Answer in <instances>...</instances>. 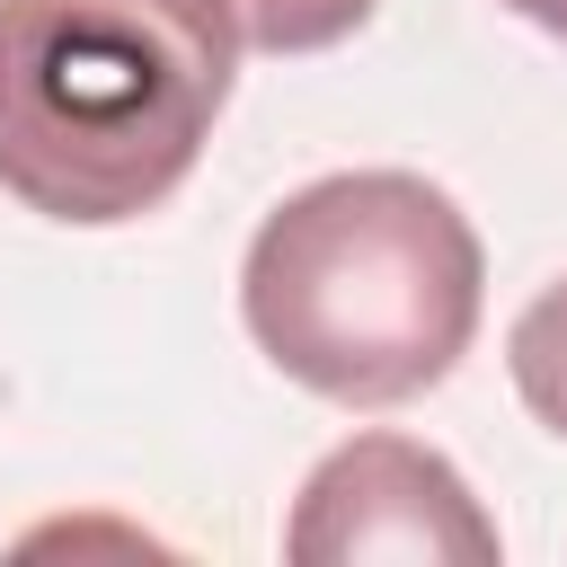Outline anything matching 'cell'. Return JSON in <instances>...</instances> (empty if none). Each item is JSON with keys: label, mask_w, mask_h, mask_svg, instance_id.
I'll return each mask as SVG.
<instances>
[{"label": "cell", "mask_w": 567, "mask_h": 567, "mask_svg": "<svg viewBox=\"0 0 567 567\" xmlns=\"http://www.w3.org/2000/svg\"><path fill=\"white\" fill-rule=\"evenodd\" d=\"M230 80L221 0H0V195L124 230L195 177Z\"/></svg>", "instance_id": "obj_1"}, {"label": "cell", "mask_w": 567, "mask_h": 567, "mask_svg": "<svg viewBox=\"0 0 567 567\" xmlns=\"http://www.w3.org/2000/svg\"><path fill=\"white\" fill-rule=\"evenodd\" d=\"M478 301L487 248L416 168L310 177L239 257V319L257 354L337 408H399L434 390L470 354Z\"/></svg>", "instance_id": "obj_2"}, {"label": "cell", "mask_w": 567, "mask_h": 567, "mask_svg": "<svg viewBox=\"0 0 567 567\" xmlns=\"http://www.w3.org/2000/svg\"><path fill=\"white\" fill-rule=\"evenodd\" d=\"M505 540L470 478L416 443V434H354L337 443L284 523L292 567H363V558H408V567H487Z\"/></svg>", "instance_id": "obj_3"}, {"label": "cell", "mask_w": 567, "mask_h": 567, "mask_svg": "<svg viewBox=\"0 0 567 567\" xmlns=\"http://www.w3.org/2000/svg\"><path fill=\"white\" fill-rule=\"evenodd\" d=\"M505 372H514V399L567 443V275L540 284V292L514 310V328H505Z\"/></svg>", "instance_id": "obj_4"}, {"label": "cell", "mask_w": 567, "mask_h": 567, "mask_svg": "<svg viewBox=\"0 0 567 567\" xmlns=\"http://www.w3.org/2000/svg\"><path fill=\"white\" fill-rule=\"evenodd\" d=\"M221 9H230L239 44H257V53H328V44H346L381 0H221Z\"/></svg>", "instance_id": "obj_5"}, {"label": "cell", "mask_w": 567, "mask_h": 567, "mask_svg": "<svg viewBox=\"0 0 567 567\" xmlns=\"http://www.w3.org/2000/svg\"><path fill=\"white\" fill-rule=\"evenodd\" d=\"M496 9H514V18H532L540 35H558V44H567V0H496Z\"/></svg>", "instance_id": "obj_6"}]
</instances>
